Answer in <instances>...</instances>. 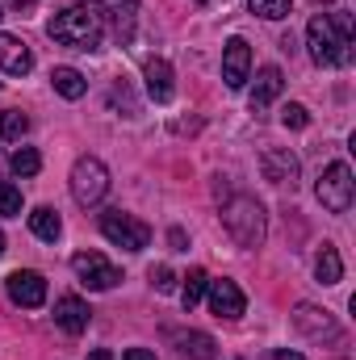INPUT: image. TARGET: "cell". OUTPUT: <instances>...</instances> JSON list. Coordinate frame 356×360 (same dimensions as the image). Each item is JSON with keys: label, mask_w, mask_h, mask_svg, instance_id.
Instances as JSON below:
<instances>
[{"label": "cell", "mask_w": 356, "mask_h": 360, "mask_svg": "<svg viewBox=\"0 0 356 360\" xmlns=\"http://www.w3.org/2000/svg\"><path fill=\"white\" fill-rule=\"evenodd\" d=\"M55 323L68 331V335H84L92 323V310L84 297H76V293H63L59 302H55Z\"/></svg>", "instance_id": "13"}, {"label": "cell", "mask_w": 356, "mask_h": 360, "mask_svg": "<svg viewBox=\"0 0 356 360\" xmlns=\"http://www.w3.org/2000/svg\"><path fill=\"white\" fill-rule=\"evenodd\" d=\"M281 126H289V130L310 126V109H306V105H298V101H289V105L281 109Z\"/></svg>", "instance_id": "26"}, {"label": "cell", "mask_w": 356, "mask_h": 360, "mask_svg": "<svg viewBox=\"0 0 356 360\" xmlns=\"http://www.w3.org/2000/svg\"><path fill=\"white\" fill-rule=\"evenodd\" d=\"M30 130V117L21 113V109H4L0 113V139H13V143H21V134Z\"/></svg>", "instance_id": "24"}, {"label": "cell", "mask_w": 356, "mask_h": 360, "mask_svg": "<svg viewBox=\"0 0 356 360\" xmlns=\"http://www.w3.org/2000/svg\"><path fill=\"white\" fill-rule=\"evenodd\" d=\"M105 193H109V168L96 155H80L76 168H72V197H76V205H84V210L101 205Z\"/></svg>", "instance_id": "5"}, {"label": "cell", "mask_w": 356, "mask_h": 360, "mask_svg": "<svg viewBox=\"0 0 356 360\" xmlns=\"http://www.w3.org/2000/svg\"><path fill=\"white\" fill-rule=\"evenodd\" d=\"M306 46L319 68H344L352 59V21L348 13H319L306 25Z\"/></svg>", "instance_id": "2"}, {"label": "cell", "mask_w": 356, "mask_h": 360, "mask_svg": "<svg viewBox=\"0 0 356 360\" xmlns=\"http://www.w3.org/2000/svg\"><path fill=\"white\" fill-rule=\"evenodd\" d=\"M314 276H319L323 285H340V276H344V260H340V252H336L331 243H323V252L314 256Z\"/></svg>", "instance_id": "21"}, {"label": "cell", "mask_w": 356, "mask_h": 360, "mask_svg": "<svg viewBox=\"0 0 356 360\" xmlns=\"http://www.w3.org/2000/svg\"><path fill=\"white\" fill-rule=\"evenodd\" d=\"M0 68L8 76H30L34 72V55L17 34H0Z\"/></svg>", "instance_id": "14"}, {"label": "cell", "mask_w": 356, "mask_h": 360, "mask_svg": "<svg viewBox=\"0 0 356 360\" xmlns=\"http://www.w3.org/2000/svg\"><path fill=\"white\" fill-rule=\"evenodd\" d=\"M101 235L109 243H117L122 252H143L151 243V226L139 222L134 214H122V210H105L101 214Z\"/></svg>", "instance_id": "6"}, {"label": "cell", "mask_w": 356, "mask_h": 360, "mask_svg": "<svg viewBox=\"0 0 356 360\" xmlns=\"http://www.w3.org/2000/svg\"><path fill=\"white\" fill-rule=\"evenodd\" d=\"M4 4H13V8H25V4H34V0H4Z\"/></svg>", "instance_id": "33"}, {"label": "cell", "mask_w": 356, "mask_h": 360, "mask_svg": "<svg viewBox=\"0 0 356 360\" xmlns=\"http://www.w3.org/2000/svg\"><path fill=\"white\" fill-rule=\"evenodd\" d=\"M92 360H113V352H105V348H96V352H92Z\"/></svg>", "instance_id": "32"}, {"label": "cell", "mask_w": 356, "mask_h": 360, "mask_svg": "<svg viewBox=\"0 0 356 360\" xmlns=\"http://www.w3.org/2000/svg\"><path fill=\"white\" fill-rule=\"evenodd\" d=\"M222 226H227V235H231L239 248H260L265 235H268L265 205H260L252 193H235V197L222 205Z\"/></svg>", "instance_id": "3"}, {"label": "cell", "mask_w": 356, "mask_h": 360, "mask_svg": "<svg viewBox=\"0 0 356 360\" xmlns=\"http://www.w3.org/2000/svg\"><path fill=\"white\" fill-rule=\"evenodd\" d=\"M0 214H4V218H17V214H21V188L8 184V180L0 184Z\"/></svg>", "instance_id": "27"}, {"label": "cell", "mask_w": 356, "mask_h": 360, "mask_svg": "<svg viewBox=\"0 0 356 360\" xmlns=\"http://www.w3.org/2000/svg\"><path fill=\"white\" fill-rule=\"evenodd\" d=\"M293 327H298L306 340H314V344H344V331H340V323H336L327 310L298 306V310H293Z\"/></svg>", "instance_id": "8"}, {"label": "cell", "mask_w": 356, "mask_h": 360, "mask_svg": "<svg viewBox=\"0 0 356 360\" xmlns=\"http://www.w3.org/2000/svg\"><path fill=\"white\" fill-rule=\"evenodd\" d=\"M172 344L184 360H218V344L205 331H172Z\"/></svg>", "instance_id": "16"}, {"label": "cell", "mask_w": 356, "mask_h": 360, "mask_svg": "<svg viewBox=\"0 0 356 360\" xmlns=\"http://www.w3.org/2000/svg\"><path fill=\"white\" fill-rule=\"evenodd\" d=\"M314 197L323 201V210H331V214H348L352 210V197H356V180L348 172V164H327L323 168V176L314 184Z\"/></svg>", "instance_id": "4"}, {"label": "cell", "mask_w": 356, "mask_h": 360, "mask_svg": "<svg viewBox=\"0 0 356 360\" xmlns=\"http://www.w3.org/2000/svg\"><path fill=\"white\" fill-rule=\"evenodd\" d=\"M205 285H210L205 269H189L184 285H180V306H184V310H193V306H197V302L205 297Z\"/></svg>", "instance_id": "22"}, {"label": "cell", "mask_w": 356, "mask_h": 360, "mask_svg": "<svg viewBox=\"0 0 356 360\" xmlns=\"http://www.w3.org/2000/svg\"><path fill=\"white\" fill-rule=\"evenodd\" d=\"M205 297H210V310L218 314V319H239L243 310H248V297H243V289L235 285V281H210L205 285Z\"/></svg>", "instance_id": "11"}, {"label": "cell", "mask_w": 356, "mask_h": 360, "mask_svg": "<svg viewBox=\"0 0 356 360\" xmlns=\"http://www.w3.org/2000/svg\"><path fill=\"white\" fill-rule=\"evenodd\" d=\"M0 17H4V13H0Z\"/></svg>", "instance_id": "35"}, {"label": "cell", "mask_w": 356, "mask_h": 360, "mask_svg": "<svg viewBox=\"0 0 356 360\" xmlns=\"http://www.w3.org/2000/svg\"><path fill=\"white\" fill-rule=\"evenodd\" d=\"M4 289H8V302H13V306H25V310H38V306L46 302V276L34 272V269L8 272Z\"/></svg>", "instance_id": "9"}, {"label": "cell", "mask_w": 356, "mask_h": 360, "mask_svg": "<svg viewBox=\"0 0 356 360\" xmlns=\"http://www.w3.org/2000/svg\"><path fill=\"white\" fill-rule=\"evenodd\" d=\"M248 76H252V46L243 38H231L222 46V80H227V89H243Z\"/></svg>", "instance_id": "10"}, {"label": "cell", "mask_w": 356, "mask_h": 360, "mask_svg": "<svg viewBox=\"0 0 356 360\" xmlns=\"http://www.w3.org/2000/svg\"><path fill=\"white\" fill-rule=\"evenodd\" d=\"M143 80H147V96H151L155 105H168V101H172L177 84H172L168 59H147V63H143Z\"/></svg>", "instance_id": "15"}, {"label": "cell", "mask_w": 356, "mask_h": 360, "mask_svg": "<svg viewBox=\"0 0 356 360\" xmlns=\"http://www.w3.org/2000/svg\"><path fill=\"white\" fill-rule=\"evenodd\" d=\"M122 360H160V356H155V352H147V348H130Z\"/></svg>", "instance_id": "30"}, {"label": "cell", "mask_w": 356, "mask_h": 360, "mask_svg": "<svg viewBox=\"0 0 356 360\" xmlns=\"http://www.w3.org/2000/svg\"><path fill=\"white\" fill-rule=\"evenodd\" d=\"M134 21H139V0H117V8H113V38H117V46L134 42Z\"/></svg>", "instance_id": "19"}, {"label": "cell", "mask_w": 356, "mask_h": 360, "mask_svg": "<svg viewBox=\"0 0 356 360\" xmlns=\"http://www.w3.org/2000/svg\"><path fill=\"white\" fill-rule=\"evenodd\" d=\"M30 231H34L42 243H55V239L63 235V218H59L51 205H38V210L30 214Z\"/></svg>", "instance_id": "18"}, {"label": "cell", "mask_w": 356, "mask_h": 360, "mask_svg": "<svg viewBox=\"0 0 356 360\" xmlns=\"http://www.w3.org/2000/svg\"><path fill=\"white\" fill-rule=\"evenodd\" d=\"M281 89H285V72H281L276 63L260 68V76H256V84H252V109H265V105H272V101L281 96Z\"/></svg>", "instance_id": "17"}, {"label": "cell", "mask_w": 356, "mask_h": 360, "mask_svg": "<svg viewBox=\"0 0 356 360\" xmlns=\"http://www.w3.org/2000/svg\"><path fill=\"white\" fill-rule=\"evenodd\" d=\"M168 243H172V252H189V235H184L180 226H172V231H168Z\"/></svg>", "instance_id": "29"}, {"label": "cell", "mask_w": 356, "mask_h": 360, "mask_svg": "<svg viewBox=\"0 0 356 360\" xmlns=\"http://www.w3.org/2000/svg\"><path fill=\"white\" fill-rule=\"evenodd\" d=\"M151 285H155L160 293H172V289H177V272L168 269V264H155V269H151Z\"/></svg>", "instance_id": "28"}, {"label": "cell", "mask_w": 356, "mask_h": 360, "mask_svg": "<svg viewBox=\"0 0 356 360\" xmlns=\"http://www.w3.org/2000/svg\"><path fill=\"white\" fill-rule=\"evenodd\" d=\"M51 84H55L59 96H68V101H80V96L89 92V80H84L76 68H55V72H51Z\"/></svg>", "instance_id": "20"}, {"label": "cell", "mask_w": 356, "mask_h": 360, "mask_svg": "<svg viewBox=\"0 0 356 360\" xmlns=\"http://www.w3.org/2000/svg\"><path fill=\"white\" fill-rule=\"evenodd\" d=\"M8 168H13L17 176H38V168H42V155H38L34 147H17V151L8 155Z\"/></svg>", "instance_id": "23"}, {"label": "cell", "mask_w": 356, "mask_h": 360, "mask_svg": "<svg viewBox=\"0 0 356 360\" xmlns=\"http://www.w3.org/2000/svg\"><path fill=\"white\" fill-rule=\"evenodd\" d=\"M260 172H265V180H272V184H298V172H302V164H298V155L289 151V147H268L265 155H260Z\"/></svg>", "instance_id": "12"}, {"label": "cell", "mask_w": 356, "mask_h": 360, "mask_svg": "<svg viewBox=\"0 0 356 360\" xmlns=\"http://www.w3.org/2000/svg\"><path fill=\"white\" fill-rule=\"evenodd\" d=\"M248 13H256L265 21H285L289 17V0H248Z\"/></svg>", "instance_id": "25"}, {"label": "cell", "mask_w": 356, "mask_h": 360, "mask_svg": "<svg viewBox=\"0 0 356 360\" xmlns=\"http://www.w3.org/2000/svg\"><path fill=\"white\" fill-rule=\"evenodd\" d=\"M72 272L80 276V285H89V289H113L117 281H122V272H117V264H109L101 252H76L72 256Z\"/></svg>", "instance_id": "7"}, {"label": "cell", "mask_w": 356, "mask_h": 360, "mask_svg": "<svg viewBox=\"0 0 356 360\" xmlns=\"http://www.w3.org/2000/svg\"><path fill=\"white\" fill-rule=\"evenodd\" d=\"M105 4L101 0H84V4H72L63 13H55L46 21V34L63 46H76V51H96L101 38H105Z\"/></svg>", "instance_id": "1"}, {"label": "cell", "mask_w": 356, "mask_h": 360, "mask_svg": "<svg viewBox=\"0 0 356 360\" xmlns=\"http://www.w3.org/2000/svg\"><path fill=\"white\" fill-rule=\"evenodd\" d=\"M0 256H4V231H0Z\"/></svg>", "instance_id": "34"}, {"label": "cell", "mask_w": 356, "mask_h": 360, "mask_svg": "<svg viewBox=\"0 0 356 360\" xmlns=\"http://www.w3.org/2000/svg\"><path fill=\"white\" fill-rule=\"evenodd\" d=\"M268 360H306V356H302V352H289V348H276Z\"/></svg>", "instance_id": "31"}]
</instances>
